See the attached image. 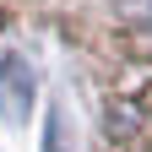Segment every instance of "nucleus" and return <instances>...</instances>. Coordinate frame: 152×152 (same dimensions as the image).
Masks as SVG:
<instances>
[{
    "instance_id": "obj_1",
    "label": "nucleus",
    "mask_w": 152,
    "mask_h": 152,
    "mask_svg": "<svg viewBox=\"0 0 152 152\" xmlns=\"http://www.w3.org/2000/svg\"><path fill=\"white\" fill-rule=\"evenodd\" d=\"M22 76H27V65H22V60H6V71H0V109H6L11 120H22V114H27Z\"/></svg>"
},
{
    "instance_id": "obj_2",
    "label": "nucleus",
    "mask_w": 152,
    "mask_h": 152,
    "mask_svg": "<svg viewBox=\"0 0 152 152\" xmlns=\"http://www.w3.org/2000/svg\"><path fill=\"white\" fill-rule=\"evenodd\" d=\"M130 27H152V0H114Z\"/></svg>"
}]
</instances>
